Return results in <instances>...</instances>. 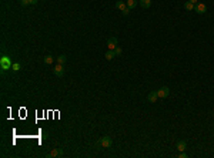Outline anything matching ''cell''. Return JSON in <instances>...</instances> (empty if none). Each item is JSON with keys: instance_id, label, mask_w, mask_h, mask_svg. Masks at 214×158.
Returning a JSON list of instances; mask_svg holds the SVG:
<instances>
[{"instance_id": "obj_1", "label": "cell", "mask_w": 214, "mask_h": 158, "mask_svg": "<svg viewBox=\"0 0 214 158\" xmlns=\"http://www.w3.org/2000/svg\"><path fill=\"white\" fill-rule=\"evenodd\" d=\"M11 66H13V63H11L10 57L9 56H1V58H0V67H1V70L3 71L9 70V68H11Z\"/></svg>"}, {"instance_id": "obj_2", "label": "cell", "mask_w": 214, "mask_h": 158, "mask_svg": "<svg viewBox=\"0 0 214 158\" xmlns=\"http://www.w3.org/2000/svg\"><path fill=\"white\" fill-rule=\"evenodd\" d=\"M53 73H54L56 77H63V76H64V64L57 63V64L54 66V68H53Z\"/></svg>"}, {"instance_id": "obj_3", "label": "cell", "mask_w": 214, "mask_h": 158, "mask_svg": "<svg viewBox=\"0 0 214 158\" xmlns=\"http://www.w3.org/2000/svg\"><path fill=\"white\" fill-rule=\"evenodd\" d=\"M111 144H113V140H111V137H108V135H104V137L100 140V145H102L103 148H110Z\"/></svg>"}, {"instance_id": "obj_4", "label": "cell", "mask_w": 214, "mask_h": 158, "mask_svg": "<svg viewBox=\"0 0 214 158\" xmlns=\"http://www.w3.org/2000/svg\"><path fill=\"white\" fill-rule=\"evenodd\" d=\"M117 44H118V39L114 37V36L107 40V47H108V50H114V48L117 47Z\"/></svg>"}, {"instance_id": "obj_5", "label": "cell", "mask_w": 214, "mask_h": 158, "mask_svg": "<svg viewBox=\"0 0 214 158\" xmlns=\"http://www.w3.org/2000/svg\"><path fill=\"white\" fill-rule=\"evenodd\" d=\"M194 11L199 13V14H204V13L207 11V6H206L204 3H197V4L194 6Z\"/></svg>"}, {"instance_id": "obj_6", "label": "cell", "mask_w": 214, "mask_h": 158, "mask_svg": "<svg viewBox=\"0 0 214 158\" xmlns=\"http://www.w3.org/2000/svg\"><path fill=\"white\" fill-rule=\"evenodd\" d=\"M157 94H158V98H166L170 94V88L169 87H161L160 90H157Z\"/></svg>"}, {"instance_id": "obj_7", "label": "cell", "mask_w": 214, "mask_h": 158, "mask_svg": "<svg viewBox=\"0 0 214 158\" xmlns=\"http://www.w3.org/2000/svg\"><path fill=\"white\" fill-rule=\"evenodd\" d=\"M49 157L51 158H56V157H63V150L62 148H53L49 154Z\"/></svg>"}, {"instance_id": "obj_8", "label": "cell", "mask_w": 214, "mask_h": 158, "mask_svg": "<svg viewBox=\"0 0 214 158\" xmlns=\"http://www.w3.org/2000/svg\"><path fill=\"white\" fill-rule=\"evenodd\" d=\"M176 147H177L179 153H180V151H186V150H187V143H186L184 140H180V141H177Z\"/></svg>"}, {"instance_id": "obj_9", "label": "cell", "mask_w": 214, "mask_h": 158, "mask_svg": "<svg viewBox=\"0 0 214 158\" xmlns=\"http://www.w3.org/2000/svg\"><path fill=\"white\" fill-rule=\"evenodd\" d=\"M157 98H158V94H157V91H151V93H148V96H147V100H148V103H156V101H157Z\"/></svg>"}, {"instance_id": "obj_10", "label": "cell", "mask_w": 214, "mask_h": 158, "mask_svg": "<svg viewBox=\"0 0 214 158\" xmlns=\"http://www.w3.org/2000/svg\"><path fill=\"white\" fill-rule=\"evenodd\" d=\"M116 7H117L118 10L124 11V10L127 9V3H126V1H123V0H117V1H116Z\"/></svg>"}, {"instance_id": "obj_11", "label": "cell", "mask_w": 214, "mask_h": 158, "mask_svg": "<svg viewBox=\"0 0 214 158\" xmlns=\"http://www.w3.org/2000/svg\"><path fill=\"white\" fill-rule=\"evenodd\" d=\"M43 61H44V64H53L54 57H53L51 54H47V56H44V57H43Z\"/></svg>"}, {"instance_id": "obj_12", "label": "cell", "mask_w": 214, "mask_h": 158, "mask_svg": "<svg viewBox=\"0 0 214 158\" xmlns=\"http://www.w3.org/2000/svg\"><path fill=\"white\" fill-rule=\"evenodd\" d=\"M104 57H106V60H108V61H110V60H113V58L116 57V53H114V50H108L106 54H104Z\"/></svg>"}, {"instance_id": "obj_13", "label": "cell", "mask_w": 214, "mask_h": 158, "mask_svg": "<svg viewBox=\"0 0 214 158\" xmlns=\"http://www.w3.org/2000/svg\"><path fill=\"white\" fill-rule=\"evenodd\" d=\"M138 3H140V6H141L143 9H148V7L151 6V0H140Z\"/></svg>"}, {"instance_id": "obj_14", "label": "cell", "mask_w": 214, "mask_h": 158, "mask_svg": "<svg viewBox=\"0 0 214 158\" xmlns=\"http://www.w3.org/2000/svg\"><path fill=\"white\" fill-rule=\"evenodd\" d=\"M194 6H196V4H193L191 1H186V3H184V9H186V10H189V11L194 10Z\"/></svg>"}, {"instance_id": "obj_15", "label": "cell", "mask_w": 214, "mask_h": 158, "mask_svg": "<svg viewBox=\"0 0 214 158\" xmlns=\"http://www.w3.org/2000/svg\"><path fill=\"white\" fill-rule=\"evenodd\" d=\"M126 3H127V7H128L130 10H131V9H134V7L137 6V0H127Z\"/></svg>"}, {"instance_id": "obj_16", "label": "cell", "mask_w": 214, "mask_h": 158, "mask_svg": "<svg viewBox=\"0 0 214 158\" xmlns=\"http://www.w3.org/2000/svg\"><path fill=\"white\" fill-rule=\"evenodd\" d=\"M67 61V57L64 56V54H60L59 57H57V63H60V64H64Z\"/></svg>"}, {"instance_id": "obj_17", "label": "cell", "mask_w": 214, "mask_h": 158, "mask_svg": "<svg viewBox=\"0 0 214 158\" xmlns=\"http://www.w3.org/2000/svg\"><path fill=\"white\" fill-rule=\"evenodd\" d=\"M11 70H13V71H19V70H20V64H19V63H14V64L11 66Z\"/></svg>"}, {"instance_id": "obj_18", "label": "cell", "mask_w": 214, "mask_h": 158, "mask_svg": "<svg viewBox=\"0 0 214 158\" xmlns=\"http://www.w3.org/2000/svg\"><path fill=\"white\" fill-rule=\"evenodd\" d=\"M114 53H116V56H120V54L123 53V50H121V47H118V46H117V47L114 48Z\"/></svg>"}, {"instance_id": "obj_19", "label": "cell", "mask_w": 214, "mask_h": 158, "mask_svg": "<svg viewBox=\"0 0 214 158\" xmlns=\"http://www.w3.org/2000/svg\"><path fill=\"white\" fill-rule=\"evenodd\" d=\"M179 158H187V154H186L184 151H180V153H179Z\"/></svg>"}, {"instance_id": "obj_20", "label": "cell", "mask_w": 214, "mask_h": 158, "mask_svg": "<svg viewBox=\"0 0 214 158\" xmlns=\"http://www.w3.org/2000/svg\"><path fill=\"white\" fill-rule=\"evenodd\" d=\"M20 4H21V6H27V4H30V3H29V0H20Z\"/></svg>"}, {"instance_id": "obj_21", "label": "cell", "mask_w": 214, "mask_h": 158, "mask_svg": "<svg viewBox=\"0 0 214 158\" xmlns=\"http://www.w3.org/2000/svg\"><path fill=\"white\" fill-rule=\"evenodd\" d=\"M30 4H37V0H29Z\"/></svg>"}, {"instance_id": "obj_22", "label": "cell", "mask_w": 214, "mask_h": 158, "mask_svg": "<svg viewBox=\"0 0 214 158\" xmlns=\"http://www.w3.org/2000/svg\"><path fill=\"white\" fill-rule=\"evenodd\" d=\"M189 1H191L193 4H197V3H199V0H189Z\"/></svg>"}]
</instances>
